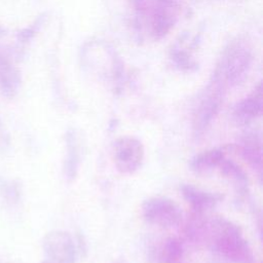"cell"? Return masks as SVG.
I'll list each match as a JSON object with an SVG mask.
<instances>
[{
  "label": "cell",
  "mask_w": 263,
  "mask_h": 263,
  "mask_svg": "<svg viewBox=\"0 0 263 263\" xmlns=\"http://www.w3.org/2000/svg\"><path fill=\"white\" fill-rule=\"evenodd\" d=\"M67 157L65 160V174L71 181L75 178L79 164V153L73 132L67 133Z\"/></svg>",
  "instance_id": "11"
},
{
  "label": "cell",
  "mask_w": 263,
  "mask_h": 263,
  "mask_svg": "<svg viewBox=\"0 0 263 263\" xmlns=\"http://www.w3.org/2000/svg\"><path fill=\"white\" fill-rule=\"evenodd\" d=\"M220 106V96L215 92L209 95L199 105L194 120L193 127L197 134H201L209 126L211 121L216 116Z\"/></svg>",
  "instance_id": "7"
},
{
  "label": "cell",
  "mask_w": 263,
  "mask_h": 263,
  "mask_svg": "<svg viewBox=\"0 0 263 263\" xmlns=\"http://www.w3.org/2000/svg\"><path fill=\"white\" fill-rule=\"evenodd\" d=\"M1 186V192L3 193V195L9 199V200H16L18 197V190L16 188V186H14L13 184H8L5 181H2V184H0Z\"/></svg>",
  "instance_id": "14"
},
{
  "label": "cell",
  "mask_w": 263,
  "mask_h": 263,
  "mask_svg": "<svg viewBox=\"0 0 263 263\" xmlns=\"http://www.w3.org/2000/svg\"><path fill=\"white\" fill-rule=\"evenodd\" d=\"M181 192L185 200L192 206L195 212L199 214L214 208L216 203L222 198L219 194L205 192L188 184L181 186Z\"/></svg>",
  "instance_id": "6"
},
{
  "label": "cell",
  "mask_w": 263,
  "mask_h": 263,
  "mask_svg": "<svg viewBox=\"0 0 263 263\" xmlns=\"http://www.w3.org/2000/svg\"><path fill=\"white\" fill-rule=\"evenodd\" d=\"M1 127H2V123H1V120H0V129H1Z\"/></svg>",
  "instance_id": "16"
},
{
  "label": "cell",
  "mask_w": 263,
  "mask_h": 263,
  "mask_svg": "<svg viewBox=\"0 0 263 263\" xmlns=\"http://www.w3.org/2000/svg\"><path fill=\"white\" fill-rule=\"evenodd\" d=\"M143 216L150 224L160 227L177 226L182 220L180 206L167 197H152L147 199L142 206Z\"/></svg>",
  "instance_id": "2"
},
{
  "label": "cell",
  "mask_w": 263,
  "mask_h": 263,
  "mask_svg": "<svg viewBox=\"0 0 263 263\" xmlns=\"http://www.w3.org/2000/svg\"><path fill=\"white\" fill-rule=\"evenodd\" d=\"M171 263H181V260H180V261H175V262H171Z\"/></svg>",
  "instance_id": "15"
},
{
  "label": "cell",
  "mask_w": 263,
  "mask_h": 263,
  "mask_svg": "<svg viewBox=\"0 0 263 263\" xmlns=\"http://www.w3.org/2000/svg\"><path fill=\"white\" fill-rule=\"evenodd\" d=\"M205 233L210 234L212 249L224 259L233 263H252L253 252L238 226L232 222L215 217L205 223Z\"/></svg>",
  "instance_id": "1"
},
{
  "label": "cell",
  "mask_w": 263,
  "mask_h": 263,
  "mask_svg": "<svg viewBox=\"0 0 263 263\" xmlns=\"http://www.w3.org/2000/svg\"><path fill=\"white\" fill-rule=\"evenodd\" d=\"M183 254V247L179 239L168 238L161 250L160 259L162 263H171L175 261H180Z\"/></svg>",
  "instance_id": "12"
},
{
  "label": "cell",
  "mask_w": 263,
  "mask_h": 263,
  "mask_svg": "<svg viewBox=\"0 0 263 263\" xmlns=\"http://www.w3.org/2000/svg\"><path fill=\"white\" fill-rule=\"evenodd\" d=\"M21 86V75L9 58L0 51V92L7 99L13 98Z\"/></svg>",
  "instance_id": "5"
},
{
  "label": "cell",
  "mask_w": 263,
  "mask_h": 263,
  "mask_svg": "<svg viewBox=\"0 0 263 263\" xmlns=\"http://www.w3.org/2000/svg\"><path fill=\"white\" fill-rule=\"evenodd\" d=\"M224 159V153L220 149H211L196 154L190 160V168L195 174L202 175L213 171L219 166L220 162Z\"/></svg>",
  "instance_id": "10"
},
{
  "label": "cell",
  "mask_w": 263,
  "mask_h": 263,
  "mask_svg": "<svg viewBox=\"0 0 263 263\" xmlns=\"http://www.w3.org/2000/svg\"><path fill=\"white\" fill-rule=\"evenodd\" d=\"M262 112V98L261 89L258 93L248 98L237 104L234 110V119L239 125L249 124Z\"/></svg>",
  "instance_id": "8"
},
{
  "label": "cell",
  "mask_w": 263,
  "mask_h": 263,
  "mask_svg": "<svg viewBox=\"0 0 263 263\" xmlns=\"http://www.w3.org/2000/svg\"><path fill=\"white\" fill-rule=\"evenodd\" d=\"M240 156L254 168L261 170L262 147L261 139L256 134H247L239 145Z\"/></svg>",
  "instance_id": "9"
},
{
  "label": "cell",
  "mask_w": 263,
  "mask_h": 263,
  "mask_svg": "<svg viewBox=\"0 0 263 263\" xmlns=\"http://www.w3.org/2000/svg\"><path fill=\"white\" fill-rule=\"evenodd\" d=\"M45 259L41 263H75L76 250L71 235L62 230L48 232L43 238Z\"/></svg>",
  "instance_id": "3"
},
{
  "label": "cell",
  "mask_w": 263,
  "mask_h": 263,
  "mask_svg": "<svg viewBox=\"0 0 263 263\" xmlns=\"http://www.w3.org/2000/svg\"><path fill=\"white\" fill-rule=\"evenodd\" d=\"M144 159L142 143L133 137H122L115 142L114 160L117 170L123 174L136 172Z\"/></svg>",
  "instance_id": "4"
},
{
  "label": "cell",
  "mask_w": 263,
  "mask_h": 263,
  "mask_svg": "<svg viewBox=\"0 0 263 263\" xmlns=\"http://www.w3.org/2000/svg\"><path fill=\"white\" fill-rule=\"evenodd\" d=\"M219 166L221 167V172L224 176L231 178L238 185H241V186L247 185L248 183L247 175L236 163H234L231 160L223 159L220 162Z\"/></svg>",
  "instance_id": "13"
}]
</instances>
